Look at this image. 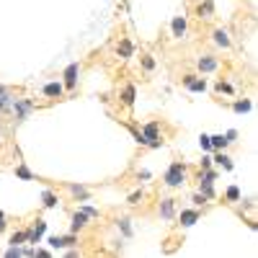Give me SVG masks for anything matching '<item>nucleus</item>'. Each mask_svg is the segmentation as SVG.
I'll return each instance as SVG.
<instances>
[{
  "instance_id": "obj_1",
  "label": "nucleus",
  "mask_w": 258,
  "mask_h": 258,
  "mask_svg": "<svg viewBox=\"0 0 258 258\" xmlns=\"http://www.w3.org/2000/svg\"><path fill=\"white\" fill-rule=\"evenodd\" d=\"M188 181V163L181 158H173L163 170V186L165 188H181Z\"/></svg>"
},
{
  "instance_id": "obj_2",
  "label": "nucleus",
  "mask_w": 258,
  "mask_h": 258,
  "mask_svg": "<svg viewBox=\"0 0 258 258\" xmlns=\"http://www.w3.org/2000/svg\"><path fill=\"white\" fill-rule=\"evenodd\" d=\"M140 132L147 140V150H160L165 147V137H163V121L160 119H150L140 126Z\"/></svg>"
},
{
  "instance_id": "obj_3",
  "label": "nucleus",
  "mask_w": 258,
  "mask_h": 258,
  "mask_svg": "<svg viewBox=\"0 0 258 258\" xmlns=\"http://www.w3.org/2000/svg\"><path fill=\"white\" fill-rule=\"evenodd\" d=\"M188 13L202 24H207L217 16V6H214V0H194V3H188Z\"/></svg>"
},
{
  "instance_id": "obj_4",
  "label": "nucleus",
  "mask_w": 258,
  "mask_h": 258,
  "mask_svg": "<svg viewBox=\"0 0 258 258\" xmlns=\"http://www.w3.org/2000/svg\"><path fill=\"white\" fill-rule=\"evenodd\" d=\"M204 214H207L204 207H186V209L176 212V220H173V222H176L181 230H186V227H194L197 222H202Z\"/></svg>"
},
{
  "instance_id": "obj_5",
  "label": "nucleus",
  "mask_w": 258,
  "mask_h": 258,
  "mask_svg": "<svg viewBox=\"0 0 258 258\" xmlns=\"http://www.w3.org/2000/svg\"><path fill=\"white\" fill-rule=\"evenodd\" d=\"M80 73H83V64L80 62H68L62 70V85H64V93H73L78 91V83H80Z\"/></svg>"
},
{
  "instance_id": "obj_6",
  "label": "nucleus",
  "mask_w": 258,
  "mask_h": 258,
  "mask_svg": "<svg viewBox=\"0 0 258 258\" xmlns=\"http://www.w3.org/2000/svg\"><path fill=\"white\" fill-rule=\"evenodd\" d=\"M36 109H39V106H36L34 98H16L13 96V101H11V114L16 116V121H26Z\"/></svg>"
},
{
  "instance_id": "obj_7",
  "label": "nucleus",
  "mask_w": 258,
  "mask_h": 258,
  "mask_svg": "<svg viewBox=\"0 0 258 258\" xmlns=\"http://www.w3.org/2000/svg\"><path fill=\"white\" fill-rule=\"evenodd\" d=\"M194 64H197V73H199V75H212V73H217V70H220L222 59L214 54V52H202Z\"/></svg>"
},
{
  "instance_id": "obj_8",
  "label": "nucleus",
  "mask_w": 258,
  "mask_h": 258,
  "mask_svg": "<svg viewBox=\"0 0 258 258\" xmlns=\"http://www.w3.org/2000/svg\"><path fill=\"white\" fill-rule=\"evenodd\" d=\"M181 85H183L188 93H194V96L207 93V88H209L207 78H202L199 73H183V75H181Z\"/></svg>"
},
{
  "instance_id": "obj_9",
  "label": "nucleus",
  "mask_w": 258,
  "mask_h": 258,
  "mask_svg": "<svg viewBox=\"0 0 258 258\" xmlns=\"http://www.w3.org/2000/svg\"><path fill=\"white\" fill-rule=\"evenodd\" d=\"M209 41H212L217 49H222V52H230V49L235 47V41H232V36H230V31H227L225 26H212Z\"/></svg>"
},
{
  "instance_id": "obj_10",
  "label": "nucleus",
  "mask_w": 258,
  "mask_h": 258,
  "mask_svg": "<svg viewBox=\"0 0 258 258\" xmlns=\"http://www.w3.org/2000/svg\"><path fill=\"white\" fill-rule=\"evenodd\" d=\"M59 186L70 194L73 202H91V199H93V191L85 186V183H70V181H64V183H59Z\"/></svg>"
},
{
  "instance_id": "obj_11",
  "label": "nucleus",
  "mask_w": 258,
  "mask_h": 258,
  "mask_svg": "<svg viewBox=\"0 0 258 258\" xmlns=\"http://www.w3.org/2000/svg\"><path fill=\"white\" fill-rule=\"evenodd\" d=\"M44 232H47V220H44V217H36V220L26 227V243H29V245H39L41 238H44Z\"/></svg>"
},
{
  "instance_id": "obj_12",
  "label": "nucleus",
  "mask_w": 258,
  "mask_h": 258,
  "mask_svg": "<svg viewBox=\"0 0 258 258\" xmlns=\"http://www.w3.org/2000/svg\"><path fill=\"white\" fill-rule=\"evenodd\" d=\"M114 54L121 59V62H129L135 54H137V44L129 36H119V41H116V47H114Z\"/></svg>"
},
{
  "instance_id": "obj_13",
  "label": "nucleus",
  "mask_w": 258,
  "mask_h": 258,
  "mask_svg": "<svg viewBox=\"0 0 258 258\" xmlns=\"http://www.w3.org/2000/svg\"><path fill=\"white\" fill-rule=\"evenodd\" d=\"M176 212H178V204H176L173 197H163V199L158 202V217H160L163 222H173V220H176Z\"/></svg>"
},
{
  "instance_id": "obj_14",
  "label": "nucleus",
  "mask_w": 258,
  "mask_h": 258,
  "mask_svg": "<svg viewBox=\"0 0 258 258\" xmlns=\"http://www.w3.org/2000/svg\"><path fill=\"white\" fill-rule=\"evenodd\" d=\"M135 101H137V85L124 83L119 88V106H124L126 111H135Z\"/></svg>"
},
{
  "instance_id": "obj_15",
  "label": "nucleus",
  "mask_w": 258,
  "mask_h": 258,
  "mask_svg": "<svg viewBox=\"0 0 258 258\" xmlns=\"http://www.w3.org/2000/svg\"><path fill=\"white\" fill-rule=\"evenodd\" d=\"M188 34V16H173L170 18V39L181 41Z\"/></svg>"
},
{
  "instance_id": "obj_16",
  "label": "nucleus",
  "mask_w": 258,
  "mask_h": 258,
  "mask_svg": "<svg viewBox=\"0 0 258 258\" xmlns=\"http://www.w3.org/2000/svg\"><path fill=\"white\" fill-rule=\"evenodd\" d=\"M39 91H41V96L49 98V101L64 98V85H62V80H47V83H41Z\"/></svg>"
},
{
  "instance_id": "obj_17",
  "label": "nucleus",
  "mask_w": 258,
  "mask_h": 258,
  "mask_svg": "<svg viewBox=\"0 0 258 258\" xmlns=\"http://www.w3.org/2000/svg\"><path fill=\"white\" fill-rule=\"evenodd\" d=\"M91 217H88V214H85V212H80V209H73L70 212V232H85V230H88L91 227Z\"/></svg>"
},
{
  "instance_id": "obj_18",
  "label": "nucleus",
  "mask_w": 258,
  "mask_h": 258,
  "mask_svg": "<svg viewBox=\"0 0 258 258\" xmlns=\"http://www.w3.org/2000/svg\"><path fill=\"white\" fill-rule=\"evenodd\" d=\"M240 199H243V191H240L238 183H230V186L225 188V194H222V202H225L227 207H238Z\"/></svg>"
},
{
  "instance_id": "obj_19",
  "label": "nucleus",
  "mask_w": 258,
  "mask_h": 258,
  "mask_svg": "<svg viewBox=\"0 0 258 258\" xmlns=\"http://www.w3.org/2000/svg\"><path fill=\"white\" fill-rule=\"evenodd\" d=\"M114 225H116V230H119V235H121L124 240H132V238H135L132 217H124V214H121V217H116V220H114Z\"/></svg>"
},
{
  "instance_id": "obj_20",
  "label": "nucleus",
  "mask_w": 258,
  "mask_h": 258,
  "mask_svg": "<svg viewBox=\"0 0 258 258\" xmlns=\"http://www.w3.org/2000/svg\"><path fill=\"white\" fill-rule=\"evenodd\" d=\"M212 165H217V168H222V170H230L235 168V163H232V158L225 153V150H214V155H212Z\"/></svg>"
},
{
  "instance_id": "obj_21",
  "label": "nucleus",
  "mask_w": 258,
  "mask_h": 258,
  "mask_svg": "<svg viewBox=\"0 0 258 258\" xmlns=\"http://www.w3.org/2000/svg\"><path fill=\"white\" fill-rule=\"evenodd\" d=\"M155 68H158L155 54H150V52H140V70H142L145 75H153V73H155Z\"/></svg>"
},
{
  "instance_id": "obj_22",
  "label": "nucleus",
  "mask_w": 258,
  "mask_h": 258,
  "mask_svg": "<svg viewBox=\"0 0 258 258\" xmlns=\"http://www.w3.org/2000/svg\"><path fill=\"white\" fill-rule=\"evenodd\" d=\"M13 176H16L18 181H39V176L34 173V170H31V168H29L24 160H21V163L13 168Z\"/></svg>"
},
{
  "instance_id": "obj_23",
  "label": "nucleus",
  "mask_w": 258,
  "mask_h": 258,
  "mask_svg": "<svg viewBox=\"0 0 258 258\" xmlns=\"http://www.w3.org/2000/svg\"><path fill=\"white\" fill-rule=\"evenodd\" d=\"M57 204H59L57 191H52V188L41 191V209H57Z\"/></svg>"
},
{
  "instance_id": "obj_24",
  "label": "nucleus",
  "mask_w": 258,
  "mask_h": 258,
  "mask_svg": "<svg viewBox=\"0 0 258 258\" xmlns=\"http://www.w3.org/2000/svg\"><path fill=\"white\" fill-rule=\"evenodd\" d=\"M197 191H202L209 202L217 199V191H214V181H209V178H199V181H197Z\"/></svg>"
},
{
  "instance_id": "obj_25",
  "label": "nucleus",
  "mask_w": 258,
  "mask_h": 258,
  "mask_svg": "<svg viewBox=\"0 0 258 258\" xmlns=\"http://www.w3.org/2000/svg\"><path fill=\"white\" fill-rule=\"evenodd\" d=\"M230 109H232L235 114H250V111H253V98H235V101L230 103Z\"/></svg>"
},
{
  "instance_id": "obj_26",
  "label": "nucleus",
  "mask_w": 258,
  "mask_h": 258,
  "mask_svg": "<svg viewBox=\"0 0 258 258\" xmlns=\"http://www.w3.org/2000/svg\"><path fill=\"white\" fill-rule=\"evenodd\" d=\"M214 93H225V96H235V93H238V91H235V85L230 83V80H225V78H220L217 83H214Z\"/></svg>"
},
{
  "instance_id": "obj_27",
  "label": "nucleus",
  "mask_w": 258,
  "mask_h": 258,
  "mask_svg": "<svg viewBox=\"0 0 258 258\" xmlns=\"http://www.w3.org/2000/svg\"><path fill=\"white\" fill-rule=\"evenodd\" d=\"M142 202H145V188H142V186H137L135 191L126 194V204H129V207H140Z\"/></svg>"
},
{
  "instance_id": "obj_28",
  "label": "nucleus",
  "mask_w": 258,
  "mask_h": 258,
  "mask_svg": "<svg viewBox=\"0 0 258 258\" xmlns=\"http://www.w3.org/2000/svg\"><path fill=\"white\" fill-rule=\"evenodd\" d=\"M209 142H212V153H214V150H227L230 147L225 135H209Z\"/></svg>"
},
{
  "instance_id": "obj_29",
  "label": "nucleus",
  "mask_w": 258,
  "mask_h": 258,
  "mask_svg": "<svg viewBox=\"0 0 258 258\" xmlns=\"http://www.w3.org/2000/svg\"><path fill=\"white\" fill-rule=\"evenodd\" d=\"M24 243H26V227H18L8 238V245H24Z\"/></svg>"
},
{
  "instance_id": "obj_30",
  "label": "nucleus",
  "mask_w": 258,
  "mask_h": 258,
  "mask_svg": "<svg viewBox=\"0 0 258 258\" xmlns=\"http://www.w3.org/2000/svg\"><path fill=\"white\" fill-rule=\"evenodd\" d=\"M188 202H191V207H204V209H207V207L212 204V202H209V199L204 197V194H202V191H194Z\"/></svg>"
},
{
  "instance_id": "obj_31",
  "label": "nucleus",
  "mask_w": 258,
  "mask_h": 258,
  "mask_svg": "<svg viewBox=\"0 0 258 258\" xmlns=\"http://www.w3.org/2000/svg\"><path fill=\"white\" fill-rule=\"evenodd\" d=\"M78 209H80V212H85L91 220H101V217H103V214H101V209H96V207H91V204H85V202H83Z\"/></svg>"
},
{
  "instance_id": "obj_32",
  "label": "nucleus",
  "mask_w": 258,
  "mask_h": 258,
  "mask_svg": "<svg viewBox=\"0 0 258 258\" xmlns=\"http://www.w3.org/2000/svg\"><path fill=\"white\" fill-rule=\"evenodd\" d=\"M47 245L52 250H64V243H62V235H49L47 238Z\"/></svg>"
},
{
  "instance_id": "obj_33",
  "label": "nucleus",
  "mask_w": 258,
  "mask_h": 258,
  "mask_svg": "<svg viewBox=\"0 0 258 258\" xmlns=\"http://www.w3.org/2000/svg\"><path fill=\"white\" fill-rule=\"evenodd\" d=\"M6 258H24V245H8Z\"/></svg>"
},
{
  "instance_id": "obj_34",
  "label": "nucleus",
  "mask_w": 258,
  "mask_h": 258,
  "mask_svg": "<svg viewBox=\"0 0 258 258\" xmlns=\"http://www.w3.org/2000/svg\"><path fill=\"white\" fill-rule=\"evenodd\" d=\"M150 178H153V173H150V170H147V168H140V170H137V173H135V181H137L140 186H142V183H147Z\"/></svg>"
},
{
  "instance_id": "obj_35",
  "label": "nucleus",
  "mask_w": 258,
  "mask_h": 258,
  "mask_svg": "<svg viewBox=\"0 0 258 258\" xmlns=\"http://www.w3.org/2000/svg\"><path fill=\"white\" fill-rule=\"evenodd\" d=\"M11 101H13V93H8V96L0 98V114H8V111H11Z\"/></svg>"
},
{
  "instance_id": "obj_36",
  "label": "nucleus",
  "mask_w": 258,
  "mask_h": 258,
  "mask_svg": "<svg viewBox=\"0 0 258 258\" xmlns=\"http://www.w3.org/2000/svg\"><path fill=\"white\" fill-rule=\"evenodd\" d=\"M8 225H11V220H8V214L0 209V235H3L6 230H8Z\"/></svg>"
},
{
  "instance_id": "obj_37",
  "label": "nucleus",
  "mask_w": 258,
  "mask_h": 258,
  "mask_svg": "<svg viewBox=\"0 0 258 258\" xmlns=\"http://www.w3.org/2000/svg\"><path fill=\"white\" fill-rule=\"evenodd\" d=\"M199 147L204 150V153H212V142H209V135H202V137H199Z\"/></svg>"
},
{
  "instance_id": "obj_38",
  "label": "nucleus",
  "mask_w": 258,
  "mask_h": 258,
  "mask_svg": "<svg viewBox=\"0 0 258 258\" xmlns=\"http://www.w3.org/2000/svg\"><path fill=\"white\" fill-rule=\"evenodd\" d=\"M225 140L232 145V142H238V129H227V132H225Z\"/></svg>"
},
{
  "instance_id": "obj_39",
  "label": "nucleus",
  "mask_w": 258,
  "mask_h": 258,
  "mask_svg": "<svg viewBox=\"0 0 258 258\" xmlns=\"http://www.w3.org/2000/svg\"><path fill=\"white\" fill-rule=\"evenodd\" d=\"M207 168H212V155L207 153L204 158H202V163H199V170H207Z\"/></svg>"
},
{
  "instance_id": "obj_40",
  "label": "nucleus",
  "mask_w": 258,
  "mask_h": 258,
  "mask_svg": "<svg viewBox=\"0 0 258 258\" xmlns=\"http://www.w3.org/2000/svg\"><path fill=\"white\" fill-rule=\"evenodd\" d=\"M52 253H54V250H47V248H39V245L34 248V255H41V258H49Z\"/></svg>"
},
{
  "instance_id": "obj_41",
  "label": "nucleus",
  "mask_w": 258,
  "mask_h": 258,
  "mask_svg": "<svg viewBox=\"0 0 258 258\" xmlns=\"http://www.w3.org/2000/svg\"><path fill=\"white\" fill-rule=\"evenodd\" d=\"M8 93H13V88H11V85H3V83H0V98L8 96Z\"/></svg>"
},
{
  "instance_id": "obj_42",
  "label": "nucleus",
  "mask_w": 258,
  "mask_h": 258,
  "mask_svg": "<svg viewBox=\"0 0 258 258\" xmlns=\"http://www.w3.org/2000/svg\"><path fill=\"white\" fill-rule=\"evenodd\" d=\"M245 225H248V227H250V230H253V232H255V230H258V225H255V220H245Z\"/></svg>"
},
{
  "instance_id": "obj_43",
  "label": "nucleus",
  "mask_w": 258,
  "mask_h": 258,
  "mask_svg": "<svg viewBox=\"0 0 258 258\" xmlns=\"http://www.w3.org/2000/svg\"><path fill=\"white\" fill-rule=\"evenodd\" d=\"M0 142H3V126H0Z\"/></svg>"
}]
</instances>
